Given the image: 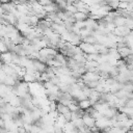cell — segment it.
<instances>
[{"label": "cell", "mask_w": 133, "mask_h": 133, "mask_svg": "<svg viewBox=\"0 0 133 133\" xmlns=\"http://www.w3.org/2000/svg\"><path fill=\"white\" fill-rule=\"evenodd\" d=\"M128 5H129V2H119L118 9H122V10H127Z\"/></svg>", "instance_id": "cell-11"}, {"label": "cell", "mask_w": 133, "mask_h": 133, "mask_svg": "<svg viewBox=\"0 0 133 133\" xmlns=\"http://www.w3.org/2000/svg\"><path fill=\"white\" fill-rule=\"evenodd\" d=\"M117 51L121 55V57L123 59L127 58L128 56H130L132 54V51H131V48L128 47V46H125V47H122V48H117Z\"/></svg>", "instance_id": "cell-4"}, {"label": "cell", "mask_w": 133, "mask_h": 133, "mask_svg": "<svg viewBox=\"0 0 133 133\" xmlns=\"http://www.w3.org/2000/svg\"><path fill=\"white\" fill-rule=\"evenodd\" d=\"M79 47L81 48V50H82V52H83L84 54H92V53H98V51L96 50L95 45H92V44H87V43L82 42V43L80 44V46H79Z\"/></svg>", "instance_id": "cell-1"}, {"label": "cell", "mask_w": 133, "mask_h": 133, "mask_svg": "<svg viewBox=\"0 0 133 133\" xmlns=\"http://www.w3.org/2000/svg\"><path fill=\"white\" fill-rule=\"evenodd\" d=\"M126 22H127V18L124 17V16H119V17H116L115 20H114V25L115 27H118V26H125L126 25Z\"/></svg>", "instance_id": "cell-7"}, {"label": "cell", "mask_w": 133, "mask_h": 133, "mask_svg": "<svg viewBox=\"0 0 133 133\" xmlns=\"http://www.w3.org/2000/svg\"><path fill=\"white\" fill-rule=\"evenodd\" d=\"M37 2H38L41 5H43V6L50 5V4H52V3H53V1H52V0H38Z\"/></svg>", "instance_id": "cell-12"}, {"label": "cell", "mask_w": 133, "mask_h": 133, "mask_svg": "<svg viewBox=\"0 0 133 133\" xmlns=\"http://www.w3.org/2000/svg\"><path fill=\"white\" fill-rule=\"evenodd\" d=\"M82 118H83L84 125H85L88 129H91V128L96 127V123H97V121H96V118L92 117L91 115H89V114H87V113H84V115L82 116Z\"/></svg>", "instance_id": "cell-2"}, {"label": "cell", "mask_w": 133, "mask_h": 133, "mask_svg": "<svg viewBox=\"0 0 133 133\" xmlns=\"http://www.w3.org/2000/svg\"><path fill=\"white\" fill-rule=\"evenodd\" d=\"M74 18L76 19V21H86L89 16L84 14V12H81V11H77L76 14H74Z\"/></svg>", "instance_id": "cell-8"}, {"label": "cell", "mask_w": 133, "mask_h": 133, "mask_svg": "<svg viewBox=\"0 0 133 133\" xmlns=\"http://www.w3.org/2000/svg\"><path fill=\"white\" fill-rule=\"evenodd\" d=\"M56 111L58 112V114H61V115H64V114H66V113H69L71 110H70V108H69V106H65V105H63V104H61V103H57V107H56Z\"/></svg>", "instance_id": "cell-5"}, {"label": "cell", "mask_w": 133, "mask_h": 133, "mask_svg": "<svg viewBox=\"0 0 133 133\" xmlns=\"http://www.w3.org/2000/svg\"><path fill=\"white\" fill-rule=\"evenodd\" d=\"M131 0H119V2H130Z\"/></svg>", "instance_id": "cell-13"}, {"label": "cell", "mask_w": 133, "mask_h": 133, "mask_svg": "<svg viewBox=\"0 0 133 133\" xmlns=\"http://www.w3.org/2000/svg\"><path fill=\"white\" fill-rule=\"evenodd\" d=\"M78 105H79L80 109H82V110H86V109H88V108H90L92 106V104H91V102H90V100L88 98L79 101L78 102Z\"/></svg>", "instance_id": "cell-6"}, {"label": "cell", "mask_w": 133, "mask_h": 133, "mask_svg": "<svg viewBox=\"0 0 133 133\" xmlns=\"http://www.w3.org/2000/svg\"><path fill=\"white\" fill-rule=\"evenodd\" d=\"M55 3L58 6V8L62 9V10H64L66 8V6H68V1L66 0H56Z\"/></svg>", "instance_id": "cell-9"}, {"label": "cell", "mask_w": 133, "mask_h": 133, "mask_svg": "<svg viewBox=\"0 0 133 133\" xmlns=\"http://www.w3.org/2000/svg\"><path fill=\"white\" fill-rule=\"evenodd\" d=\"M64 10H66V11H69V12H71V14H76L77 11H78V9H77V7L74 5V4H70V5H68L66 6V8L64 9Z\"/></svg>", "instance_id": "cell-10"}, {"label": "cell", "mask_w": 133, "mask_h": 133, "mask_svg": "<svg viewBox=\"0 0 133 133\" xmlns=\"http://www.w3.org/2000/svg\"><path fill=\"white\" fill-rule=\"evenodd\" d=\"M1 61L5 64H11L12 63V52L7 51L5 53H1Z\"/></svg>", "instance_id": "cell-3"}]
</instances>
